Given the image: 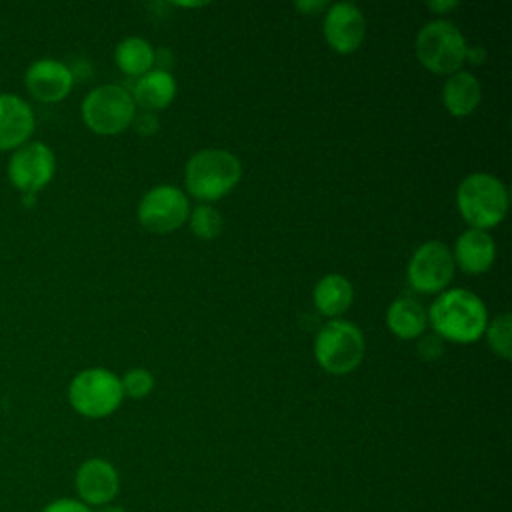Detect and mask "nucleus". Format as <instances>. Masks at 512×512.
<instances>
[{
    "mask_svg": "<svg viewBox=\"0 0 512 512\" xmlns=\"http://www.w3.org/2000/svg\"><path fill=\"white\" fill-rule=\"evenodd\" d=\"M114 62L128 76H142L150 72L154 64V50L144 38L130 36L116 46Z\"/></svg>",
    "mask_w": 512,
    "mask_h": 512,
    "instance_id": "obj_20",
    "label": "nucleus"
},
{
    "mask_svg": "<svg viewBox=\"0 0 512 512\" xmlns=\"http://www.w3.org/2000/svg\"><path fill=\"white\" fill-rule=\"evenodd\" d=\"M188 218H190L192 234L202 240H214L224 228L220 212L208 204L196 206Z\"/></svg>",
    "mask_w": 512,
    "mask_h": 512,
    "instance_id": "obj_22",
    "label": "nucleus"
},
{
    "mask_svg": "<svg viewBox=\"0 0 512 512\" xmlns=\"http://www.w3.org/2000/svg\"><path fill=\"white\" fill-rule=\"evenodd\" d=\"M98 512H128V510L122 508V506H112V504H108V506H102Z\"/></svg>",
    "mask_w": 512,
    "mask_h": 512,
    "instance_id": "obj_31",
    "label": "nucleus"
},
{
    "mask_svg": "<svg viewBox=\"0 0 512 512\" xmlns=\"http://www.w3.org/2000/svg\"><path fill=\"white\" fill-rule=\"evenodd\" d=\"M434 334L456 344L476 342L488 324V310L480 296L470 290L454 288L442 292L428 312Z\"/></svg>",
    "mask_w": 512,
    "mask_h": 512,
    "instance_id": "obj_1",
    "label": "nucleus"
},
{
    "mask_svg": "<svg viewBox=\"0 0 512 512\" xmlns=\"http://www.w3.org/2000/svg\"><path fill=\"white\" fill-rule=\"evenodd\" d=\"M454 264L468 274H482L490 270L496 258V246L486 230L470 228L462 232L454 244Z\"/></svg>",
    "mask_w": 512,
    "mask_h": 512,
    "instance_id": "obj_15",
    "label": "nucleus"
},
{
    "mask_svg": "<svg viewBox=\"0 0 512 512\" xmlns=\"http://www.w3.org/2000/svg\"><path fill=\"white\" fill-rule=\"evenodd\" d=\"M364 348L360 328L346 320H330L318 330L314 340L316 362L336 376L356 370L364 358Z\"/></svg>",
    "mask_w": 512,
    "mask_h": 512,
    "instance_id": "obj_5",
    "label": "nucleus"
},
{
    "mask_svg": "<svg viewBox=\"0 0 512 512\" xmlns=\"http://www.w3.org/2000/svg\"><path fill=\"white\" fill-rule=\"evenodd\" d=\"M132 124H134V130H136L140 136H152V134H156L158 128H160L158 116H156L154 112H148V110L134 114Z\"/></svg>",
    "mask_w": 512,
    "mask_h": 512,
    "instance_id": "obj_25",
    "label": "nucleus"
},
{
    "mask_svg": "<svg viewBox=\"0 0 512 512\" xmlns=\"http://www.w3.org/2000/svg\"><path fill=\"white\" fill-rule=\"evenodd\" d=\"M466 40L448 20L424 24L416 36V58L434 74H454L466 60Z\"/></svg>",
    "mask_w": 512,
    "mask_h": 512,
    "instance_id": "obj_4",
    "label": "nucleus"
},
{
    "mask_svg": "<svg viewBox=\"0 0 512 512\" xmlns=\"http://www.w3.org/2000/svg\"><path fill=\"white\" fill-rule=\"evenodd\" d=\"M120 382H122L124 396H130V398H144L154 388V376L146 368L128 370Z\"/></svg>",
    "mask_w": 512,
    "mask_h": 512,
    "instance_id": "obj_23",
    "label": "nucleus"
},
{
    "mask_svg": "<svg viewBox=\"0 0 512 512\" xmlns=\"http://www.w3.org/2000/svg\"><path fill=\"white\" fill-rule=\"evenodd\" d=\"M176 96V80L168 70H150L138 78L134 84V104H140L144 110H162Z\"/></svg>",
    "mask_w": 512,
    "mask_h": 512,
    "instance_id": "obj_17",
    "label": "nucleus"
},
{
    "mask_svg": "<svg viewBox=\"0 0 512 512\" xmlns=\"http://www.w3.org/2000/svg\"><path fill=\"white\" fill-rule=\"evenodd\" d=\"M460 216L476 230H486L502 222L508 210V192L502 180L488 172L468 174L456 190Z\"/></svg>",
    "mask_w": 512,
    "mask_h": 512,
    "instance_id": "obj_3",
    "label": "nucleus"
},
{
    "mask_svg": "<svg viewBox=\"0 0 512 512\" xmlns=\"http://www.w3.org/2000/svg\"><path fill=\"white\" fill-rule=\"evenodd\" d=\"M486 340L494 354H498L504 360L512 358V316L510 314H498L492 322L486 324Z\"/></svg>",
    "mask_w": 512,
    "mask_h": 512,
    "instance_id": "obj_21",
    "label": "nucleus"
},
{
    "mask_svg": "<svg viewBox=\"0 0 512 512\" xmlns=\"http://www.w3.org/2000/svg\"><path fill=\"white\" fill-rule=\"evenodd\" d=\"M466 60H470L472 64H482L486 60V50L482 46L466 48Z\"/></svg>",
    "mask_w": 512,
    "mask_h": 512,
    "instance_id": "obj_29",
    "label": "nucleus"
},
{
    "mask_svg": "<svg viewBox=\"0 0 512 512\" xmlns=\"http://www.w3.org/2000/svg\"><path fill=\"white\" fill-rule=\"evenodd\" d=\"M242 176V164L240 160L228 152L218 148H208L196 152L184 172L186 190L204 202L220 200L226 196Z\"/></svg>",
    "mask_w": 512,
    "mask_h": 512,
    "instance_id": "obj_2",
    "label": "nucleus"
},
{
    "mask_svg": "<svg viewBox=\"0 0 512 512\" xmlns=\"http://www.w3.org/2000/svg\"><path fill=\"white\" fill-rule=\"evenodd\" d=\"M354 300V288L340 274H326L314 286V304L320 314L336 318L344 314Z\"/></svg>",
    "mask_w": 512,
    "mask_h": 512,
    "instance_id": "obj_19",
    "label": "nucleus"
},
{
    "mask_svg": "<svg viewBox=\"0 0 512 512\" xmlns=\"http://www.w3.org/2000/svg\"><path fill=\"white\" fill-rule=\"evenodd\" d=\"M122 398L120 378L106 368H88L76 374L68 386L70 406L86 418L110 416Z\"/></svg>",
    "mask_w": 512,
    "mask_h": 512,
    "instance_id": "obj_6",
    "label": "nucleus"
},
{
    "mask_svg": "<svg viewBox=\"0 0 512 512\" xmlns=\"http://www.w3.org/2000/svg\"><path fill=\"white\" fill-rule=\"evenodd\" d=\"M84 124L102 136H112L126 130L136 114L132 94L118 84H102L88 92L82 100Z\"/></svg>",
    "mask_w": 512,
    "mask_h": 512,
    "instance_id": "obj_7",
    "label": "nucleus"
},
{
    "mask_svg": "<svg viewBox=\"0 0 512 512\" xmlns=\"http://www.w3.org/2000/svg\"><path fill=\"white\" fill-rule=\"evenodd\" d=\"M40 512H92L78 498H56L48 502Z\"/></svg>",
    "mask_w": 512,
    "mask_h": 512,
    "instance_id": "obj_26",
    "label": "nucleus"
},
{
    "mask_svg": "<svg viewBox=\"0 0 512 512\" xmlns=\"http://www.w3.org/2000/svg\"><path fill=\"white\" fill-rule=\"evenodd\" d=\"M324 36L330 48L340 54L358 50L366 36V20L362 10L352 2L328 6L324 16Z\"/></svg>",
    "mask_w": 512,
    "mask_h": 512,
    "instance_id": "obj_12",
    "label": "nucleus"
},
{
    "mask_svg": "<svg viewBox=\"0 0 512 512\" xmlns=\"http://www.w3.org/2000/svg\"><path fill=\"white\" fill-rule=\"evenodd\" d=\"M482 98V88L472 72L458 70L442 86V104L452 116L472 114Z\"/></svg>",
    "mask_w": 512,
    "mask_h": 512,
    "instance_id": "obj_16",
    "label": "nucleus"
},
{
    "mask_svg": "<svg viewBox=\"0 0 512 512\" xmlns=\"http://www.w3.org/2000/svg\"><path fill=\"white\" fill-rule=\"evenodd\" d=\"M456 6H458L456 0H432V2H426V8L436 12V14H448Z\"/></svg>",
    "mask_w": 512,
    "mask_h": 512,
    "instance_id": "obj_28",
    "label": "nucleus"
},
{
    "mask_svg": "<svg viewBox=\"0 0 512 512\" xmlns=\"http://www.w3.org/2000/svg\"><path fill=\"white\" fill-rule=\"evenodd\" d=\"M24 84L32 98L52 104L64 100L70 94L74 86V76L70 72V66H66L64 62L54 58H40L28 66L24 74Z\"/></svg>",
    "mask_w": 512,
    "mask_h": 512,
    "instance_id": "obj_13",
    "label": "nucleus"
},
{
    "mask_svg": "<svg viewBox=\"0 0 512 512\" xmlns=\"http://www.w3.org/2000/svg\"><path fill=\"white\" fill-rule=\"evenodd\" d=\"M154 62H158V70H166L170 64H172V54H170V50H166V48H160L158 52H154Z\"/></svg>",
    "mask_w": 512,
    "mask_h": 512,
    "instance_id": "obj_30",
    "label": "nucleus"
},
{
    "mask_svg": "<svg viewBox=\"0 0 512 512\" xmlns=\"http://www.w3.org/2000/svg\"><path fill=\"white\" fill-rule=\"evenodd\" d=\"M56 158L44 142H26L8 160V178L24 196H36L54 176Z\"/></svg>",
    "mask_w": 512,
    "mask_h": 512,
    "instance_id": "obj_9",
    "label": "nucleus"
},
{
    "mask_svg": "<svg viewBox=\"0 0 512 512\" xmlns=\"http://www.w3.org/2000/svg\"><path fill=\"white\" fill-rule=\"evenodd\" d=\"M74 488L82 504L88 508H102L116 498L120 490V476L112 462L104 458H88L78 466L74 474Z\"/></svg>",
    "mask_w": 512,
    "mask_h": 512,
    "instance_id": "obj_11",
    "label": "nucleus"
},
{
    "mask_svg": "<svg viewBox=\"0 0 512 512\" xmlns=\"http://www.w3.org/2000/svg\"><path fill=\"white\" fill-rule=\"evenodd\" d=\"M190 216L188 196L170 184L154 186L138 204L140 224L154 234H168L180 228Z\"/></svg>",
    "mask_w": 512,
    "mask_h": 512,
    "instance_id": "obj_8",
    "label": "nucleus"
},
{
    "mask_svg": "<svg viewBox=\"0 0 512 512\" xmlns=\"http://www.w3.org/2000/svg\"><path fill=\"white\" fill-rule=\"evenodd\" d=\"M454 258L446 244L438 240L424 242L408 262V282L416 292H442L454 278Z\"/></svg>",
    "mask_w": 512,
    "mask_h": 512,
    "instance_id": "obj_10",
    "label": "nucleus"
},
{
    "mask_svg": "<svg viewBox=\"0 0 512 512\" xmlns=\"http://www.w3.org/2000/svg\"><path fill=\"white\" fill-rule=\"evenodd\" d=\"M330 4L326 0H304V2H296L294 8L304 14V16H316L318 12H322L324 8H328Z\"/></svg>",
    "mask_w": 512,
    "mask_h": 512,
    "instance_id": "obj_27",
    "label": "nucleus"
},
{
    "mask_svg": "<svg viewBox=\"0 0 512 512\" xmlns=\"http://www.w3.org/2000/svg\"><path fill=\"white\" fill-rule=\"evenodd\" d=\"M386 324L400 340L420 338L428 326L426 310L412 298H396L386 312Z\"/></svg>",
    "mask_w": 512,
    "mask_h": 512,
    "instance_id": "obj_18",
    "label": "nucleus"
},
{
    "mask_svg": "<svg viewBox=\"0 0 512 512\" xmlns=\"http://www.w3.org/2000/svg\"><path fill=\"white\" fill-rule=\"evenodd\" d=\"M444 352V340L438 334H422L418 340V356L424 360H436Z\"/></svg>",
    "mask_w": 512,
    "mask_h": 512,
    "instance_id": "obj_24",
    "label": "nucleus"
},
{
    "mask_svg": "<svg viewBox=\"0 0 512 512\" xmlns=\"http://www.w3.org/2000/svg\"><path fill=\"white\" fill-rule=\"evenodd\" d=\"M34 132V112L16 94H0V152L16 150Z\"/></svg>",
    "mask_w": 512,
    "mask_h": 512,
    "instance_id": "obj_14",
    "label": "nucleus"
}]
</instances>
